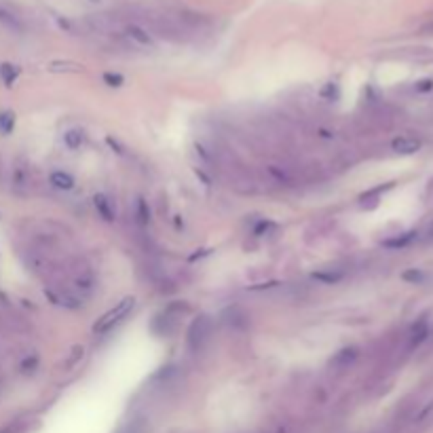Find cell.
Here are the masks:
<instances>
[{"label": "cell", "mask_w": 433, "mask_h": 433, "mask_svg": "<svg viewBox=\"0 0 433 433\" xmlns=\"http://www.w3.org/2000/svg\"><path fill=\"white\" fill-rule=\"evenodd\" d=\"M402 279L404 281H410V283H423L425 279H427V275L421 271V269H410V271H406V273H402Z\"/></svg>", "instance_id": "cell-12"}, {"label": "cell", "mask_w": 433, "mask_h": 433, "mask_svg": "<svg viewBox=\"0 0 433 433\" xmlns=\"http://www.w3.org/2000/svg\"><path fill=\"white\" fill-rule=\"evenodd\" d=\"M321 98H325V100H336V98H339V87H334V83L325 85L323 91H321Z\"/></svg>", "instance_id": "cell-18"}, {"label": "cell", "mask_w": 433, "mask_h": 433, "mask_svg": "<svg viewBox=\"0 0 433 433\" xmlns=\"http://www.w3.org/2000/svg\"><path fill=\"white\" fill-rule=\"evenodd\" d=\"M13 125H15V119H13V114H0V131L3 133H9L11 129H13Z\"/></svg>", "instance_id": "cell-16"}, {"label": "cell", "mask_w": 433, "mask_h": 433, "mask_svg": "<svg viewBox=\"0 0 433 433\" xmlns=\"http://www.w3.org/2000/svg\"><path fill=\"white\" fill-rule=\"evenodd\" d=\"M427 334H429V328H427V323L425 321H418V323H414V328H412V332H410V347L412 349H416L425 339H427Z\"/></svg>", "instance_id": "cell-10"}, {"label": "cell", "mask_w": 433, "mask_h": 433, "mask_svg": "<svg viewBox=\"0 0 433 433\" xmlns=\"http://www.w3.org/2000/svg\"><path fill=\"white\" fill-rule=\"evenodd\" d=\"M49 68H51L53 72H80V70H83L80 66L70 64V62H56V64H51Z\"/></svg>", "instance_id": "cell-14"}, {"label": "cell", "mask_w": 433, "mask_h": 433, "mask_svg": "<svg viewBox=\"0 0 433 433\" xmlns=\"http://www.w3.org/2000/svg\"><path fill=\"white\" fill-rule=\"evenodd\" d=\"M391 148L398 155H414L421 151V139L410 137V135H400L391 142Z\"/></svg>", "instance_id": "cell-4"}, {"label": "cell", "mask_w": 433, "mask_h": 433, "mask_svg": "<svg viewBox=\"0 0 433 433\" xmlns=\"http://www.w3.org/2000/svg\"><path fill=\"white\" fill-rule=\"evenodd\" d=\"M345 277L343 271H315L313 273V279L319 281V283H325V285H334V283H339L341 279Z\"/></svg>", "instance_id": "cell-8"}, {"label": "cell", "mask_w": 433, "mask_h": 433, "mask_svg": "<svg viewBox=\"0 0 433 433\" xmlns=\"http://www.w3.org/2000/svg\"><path fill=\"white\" fill-rule=\"evenodd\" d=\"M416 239V232L412 230V232H404V235H400V237H396V239H387V241H384L382 246L384 248H391V250H400V248H406V246H410L412 241Z\"/></svg>", "instance_id": "cell-9"}, {"label": "cell", "mask_w": 433, "mask_h": 433, "mask_svg": "<svg viewBox=\"0 0 433 433\" xmlns=\"http://www.w3.org/2000/svg\"><path fill=\"white\" fill-rule=\"evenodd\" d=\"M279 226L275 224V222H271V220H260L258 224H256V228H254V235L256 237H264V235H269L271 230H277Z\"/></svg>", "instance_id": "cell-13"}, {"label": "cell", "mask_w": 433, "mask_h": 433, "mask_svg": "<svg viewBox=\"0 0 433 433\" xmlns=\"http://www.w3.org/2000/svg\"><path fill=\"white\" fill-rule=\"evenodd\" d=\"M137 218H139L142 224H146V222L151 220V212H148L146 203H144L142 199H139V203H137Z\"/></svg>", "instance_id": "cell-19"}, {"label": "cell", "mask_w": 433, "mask_h": 433, "mask_svg": "<svg viewBox=\"0 0 433 433\" xmlns=\"http://www.w3.org/2000/svg\"><path fill=\"white\" fill-rule=\"evenodd\" d=\"M127 36L135 42V44H139V46H153L155 42H153V36L144 30V28H139V26H135V24H131V26H127Z\"/></svg>", "instance_id": "cell-7"}, {"label": "cell", "mask_w": 433, "mask_h": 433, "mask_svg": "<svg viewBox=\"0 0 433 433\" xmlns=\"http://www.w3.org/2000/svg\"><path fill=\"white\" fill-rule=\"evenodd\" d=\"M433 87V80H421V85H416L418 91H429Z\"/></svg>", "instance_id": "cell-22"}, {"label": "cell", "mask_w": 433, "mask_h": 433, "mask_svg": "<svg viewBox=\"0 0 433 433\" xmlns=\"http://www.w3.org/2000/svg\"><path fill=\"white\" fill-rule=\"evenodd\" d=\"M102 78H104V83H106L108 87H121V85L125 83V78H123L121 74H112V72H106Z\"/></svg>", "instance_id": "cell-17"}, {"label": "cell", "mask_w": 433, "mask_h": 433, "mask_svg": "<svg viewBox=\"0 0 433 433\" xmlns=\"http://www.w3.org/2000/svg\"><path fill=\"white\" fill-rule=\"evenodd\" d=\"M0 22L7 24L9 28H19V22L11 13H7V11H0Z\"/></svg>", "instance_id": "cell-20"}, {"label": "cell", "mask_w": 433, "mask_h": 433, "mask_svg": "<svg viewBox=\"0 0 433 433\" xmlns=\"http://www.w3.org/2000/svg\"><path fill=\"white\" fill-rule=\"evenodd\" d=\"M36 366H38V357H36V355H32V357H28V359L22 364V370L28 374V372H34V370H36Z\"/></svg>", "instance_id": "cell-21"}, {"label": "cell", "mask_w": 433, "mask_h": 433, "mask_svg": "<svg viewBox=\"0 0 433 433\" xmlns=\"http://www.w3.org/2000/svg\"><path fill=\"white\" fill-rule=\"evenodd\" d=\"M135 307V298L133 296H127V298H123L114 309H110L98 323H95V332H98V334H106L108 330H112L123 317H127V313L131 311Z\"/></svg>", "instance_id": "cell-2"}, {"label": "cell", "mask_w": 433, "mask_h": 433, "mask_svg": "<svg viewBox=\"0 0 433 433\" xmlns=\"http://www.w3.org/2000/svg\"><path fill=\"white\" fill-rule=\"evenodd\" d=\"M210 334H212V319L207 315H199L195 321L190 323V328H188L186 341H188L190 351H195V353L203 351V347L210 341Z\"/></svg>", "instance_id": "cell-1"}, {"label": "cell", "mask_w": 433, "mask_h": 433, "mask_svg": "<svg viewBox=\"0 0 433 433\" xmlns=\"http://www.w3.org/2000/svg\"><path fill=\"white\" fill-rule=\"evenodd\" d=\"M359 357V349L357 347H345L339 353H334V357L330 359V368L334 370H347L351 368Z\"/></svg>", "instance_id": "cell-3"}, {"label": "cell", "mask_w": 433, "mask_h": 433, "mask_svg": "<svg viewBox=\"0 0 433 433\" xmlns=\"http://www.w3.org/2000/svg\"><path fill=\"white\" fill-rule=\"evenodd\" d=\"M423 32H425V34H433V22L427 24V26H423Z\"/></svg>", "instance_id": "cell-24"}, {"label": "cell", "mask_w": 433, "mask_h": 433, "mask_svg": "<svg viewBox=\"0 0 433 433\" xmlns=\"http://www.w3.org/2000/svg\"><path fill=\"white\" fill-rule=\"evenodd\" d=\"M64 144H66V146H68L70 151L80 148V144H83V131H78V129L66 131V133H64Z\"/></svg>", "instance_id": "cell-11"}, {"label": "cell", "mask_w": 433, "mask_h": 433, "mask_svg": "<svg viewBox=\"0 0 433 433\" xmlns=\"http://www.w3.org/2000/svg\"><path fill=\"white\" fill-rule=\"evenodd\" d=\"M93 205H95V210H98V214H100L106 222H114L117 214H114L112 203H110V199H108L106 195H102V192H98V195L93 197Z\"/></svg>", "instance_id": "cell-5"}, {"label": "cell", "mask_w": 433, "mask_h": 433, "mask_svg": "<svg viewBox=\"0 0 433 433\" xmlns=\"http://www.w3.org/2000/svg\"><path fill=\"white\" fill-rule=\"evenodd\" d=\"M269 171H271V173H273V176H275V178L279 180V182H283V180H285V173H281V171H277L275 167H269Z\"/></svg>", "instance_id": "cell-23"}, {"label": "cell", "mask_w": 433, "mask_h": 433, "mask_svg": "<svg viewBox=\"0 0 433 433\" xmlns=\"http://www.w3.org/2000/svg\"><path fill=\"white\" fill-rule=\"evenodd\" d=\"M0 74H3V78H5V83H7V85H11V83L17 78L19 70H17L15 66H11V64H5L3 68H0Z\"/></svg>", "instance_id": "cell-15"}, {"label": "cell", "mask_w": 433, "mask_h": 433, "mask_svg": "<svg viewBox=\"0 0 433 433\" xmlns=\"http://www.w3.org/2000/svg\"><path fill=\"white\" fill-rule=\"evenodd\" d=\"M49 184L56 188V190H64V192H68V190H72L74 188V178L70 176V173H66V171H53L51 176H49Z\"/></svg>", "instance_id": "cell-6"}]
</instances>
